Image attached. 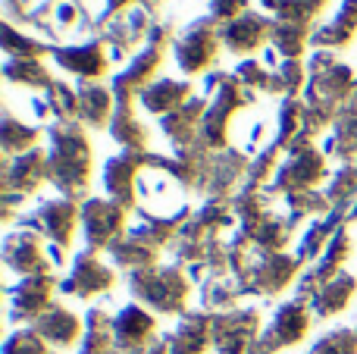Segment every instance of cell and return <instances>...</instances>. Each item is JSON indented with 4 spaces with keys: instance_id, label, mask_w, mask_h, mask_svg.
Listing matches in <instances>:
<instances>
[]
</instances>
